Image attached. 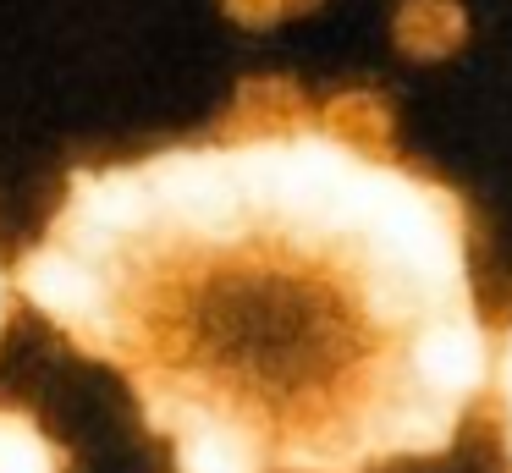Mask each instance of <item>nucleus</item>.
Masks as SVG:
<instances>
[{
    "label": "nucleus",
    "mask_w": 512,
    "mask_h": 473,
    "mask_svg": "<svg viewBox=\"0 0 512 473\" xmlns=\"http://www.w3.org/2000/svg\"><path fill=\"white\" fill-rule=\"evenodd\" d=\"M6 314H12V275L0 270V330H6Z\"/></svg>",
    "instance_id": "obj_5"
},
{
    "label": "nucleus",
    "mask_w": 512,
    "mask_h": 473,
    "mask_svg": "<svg viewBox=\"0 0 512 473\" xmlns=\"http://www.w3.org/2000/svg\"><path fill=\"white\" fill-rule=\"evenodd\" d=\"M12 286L122 374L171 473L424 462L490 380L468 215L369 88L248 77L204 138L78 165Z\"/></svg>",
    "instance_id": "obj_1"
},
{
    "label": "nucleus",
    "mask_w": 512,
    "mask_h": 473,
    "mask_svg": "<svg viewBox=\"0 0 512 473\" xmlns=\"http://www.w3.org/2000/svg\"><path fill=\"white\" fill-rule=\"evenodd\" d=\"M468 39L463 0H402L397 11V44L413 61H446Z\"/></svg>",
    "instance_id": "obj_2"
},
{
    "label": "nucleus",
    "mask_w": 512,
    "mask_h": 473,
    "mask_svg": "<svg viewBox=\"0 0 512 473\" xmlns=\"http://www.w3.org/2000/svg\"><path fill=\"white\" fill-rule=\"evenodd\" d=\"M0 473H67V451L34 413L0 407Z\"/></svg>",
    "instance_id": "obj_3"
},
{
    "label": "nucleus",
    "mask_w": 512,
    "mask_h": 473,
    "mask_svg": "<svg viewBox=\"0 0 512 473\" xmlns=\"http://www.w3.org/2000/svg\"><path fill=\"white\" fill-rule=\"evenodd\" d=\"M501 407H507V446H512V341H507V358H501Z\"/></svg>",
    "instance_id": "obj_4"
}]
</instances>
